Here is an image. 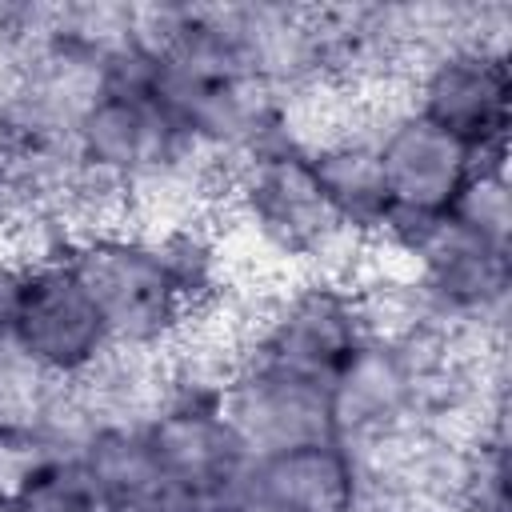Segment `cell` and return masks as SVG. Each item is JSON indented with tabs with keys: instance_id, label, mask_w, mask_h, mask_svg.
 I'll list each match as a JSON object with an SVG mask.
<instances>
[{
	"instance_id": "obj_1",
	"label": "cell",
	"mask_w": 512,
	"mask_h": 512,
	"mask_svg": "<svg viewBox=\"0 0 512 512\" xmlns=\"http://www.w3.org/2000/svg\"><path fill=\"white\" fill-rule=\"evenodd\" d=\"M0 340L44 376L72 384L108 348V324L68 256L4 268L0 264Z\"/></svg>"
},
{
	"instance_id": "obj_2",
	"label": "cell",
	"mask_w": 512,
	"mask_h": 512,
	"mask_svg": "<svg viewBox=\"0 0 512 512\" xmlns=\"http://www.w3.org/2000/svg\"><path fill=\"white\" fill-rule=\"evenodd\" d=\"M152 460L164 480L168 512H236L248 444L212 396H176L144 420Z\"/></svg>"
},
{
	"instance_id": "obj_3",
	"label": "cell",
	"mask_w": 512,
	"mask_h": 512,
	"mask_svg": "<svg viewBox=\"0 0 512 512\" xmlns=\"http://www.w3.org/2000/svg\"><path fill=\"white\" fill-rule=\"evenodd\" d=\"M364 340V316L348 284L328 276H296L268 296L252 332L248 364L332 388Z\"/></svg>"
},
{
	"instance_id": "obj_4",
	"label": "cell",
	"mask_w": 512,
	"mask_h": 512,
	"mask_svg": "<svg viewBox=\"0 0 512 512\" xmlns=\"http://www.w3.org/2000/svg\"><path fill=\"white\" fill-rule=\"evenodd\" d=\"M512 76L508 52L460 44L432 56L412 80V112L456 136L480 164H504Z\"/></svg>"
},
{
	"instance_id": "obj_5",
	"label": "cell",
	"mask_w": 512,
	"mask_h": 512,
	"mask_svg": "<svg viewBox=\"0 0 512 512\" xmlns=\"http://www.w3.org/2000/svg\"><path fill=\"white\" fill-rule=\"evenodd\" d=\"M372 140H376V164L388 204L380 232L444 220L456 208L472 172L484 168L456 136L428 124L412 108L392 116Z\"/></svg>"
},
{
	"instance_id": "obj_6",
	"label": "cell",
	"mask_w": 512,
	"mask_h": 512,
	"mask_svg": "<svg viewBox=\"0 0 512 512\" xmlns=\"http://www.w3.org/2000/svg\"><path fill=\"white\" fill-rule=\"evenodd\" d=\"M220 408L252 456L336 440L328 388L260 364H244V372L220 396Z\"/></svg>"
},
{
	"instance_id": "obj_7",
	"label": "cell",
	"mask_w": 512,
	"mask_h": 512,
	"mask_svg": "<svg viewBox=\"0 0 512 512\" xmlns=\"http://www.w3.org/2000/svg\"><path fill=\"white\" fill-rule=\"evenodd\" d=\"M328 404H332L336 440L344 448H360L420 424L416 372L404 344L364 340V348L332 380Z\"/></svg>"
},
{
	"instance_id": "obj_8",
	"label": "cell",
	"mask_w": 512,
	"mask_h": 512,
	"mask_svg": "<svg viewBox=\"0 0 512 512\" xmlns=\"http://www.w3.org/2000/svg\"><path fill=\"white\" fill-rule=\"evenodd\" d=\"M308 164L316 172V184H320L324 200L340 216V224L348 232L372 240L384 228V216H388L372 132L340 136V140L308 152Z\"/></svg>"
},
{
	"instance_id": "obj_9",
	"label": "cell",
	"mask_w": 512,
	"mask_h": 512,
	"mask_svg": "<svg viewBox=\"0 0 512 512\" xmlns=\"http://www.w3.org/2000/svg\"><path fill=\"white\" fill-rule=\"evenodd\" d=\"M28 512H120L80 452H40L16 488Z\"/></svg>"
},
{
	"instance_id": "obj_10",
	"label": "cell",
	"mask_w": 512,
	"mask_h": 512,
	"mask_svg": "<svg viewBox=\"0 0 512 512\" xmlns=\"http://www.w3.org/2000/svg\"><path fill=\"white\" fill-rule=\"evenodd\" d=\"M456 224H464L472 236L508 248V228H512V204H508V180H504V164H484L472 172V180L464 184L456 208L448 212Z\"/></svg>"
},
{
	"instance_id": "obj_11",
	"label": "cell",
	"mask_w": 512,
	"mask_h": 512,
	"mask_svg": "<svg viewBox=\"0 0 512 512\" xmlns=\"http://www.w3.org/2000/svg\"><path fill=\"white\" fill-rule=\"evenodd\" d=\"M0 512H28V508L20 504V496H0Z\"/></svg>"
}]
</instances>
